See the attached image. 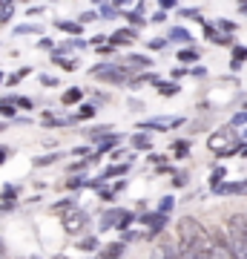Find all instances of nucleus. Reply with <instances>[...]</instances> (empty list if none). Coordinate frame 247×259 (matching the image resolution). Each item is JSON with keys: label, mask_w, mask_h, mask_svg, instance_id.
Here are the masks:
<instances>
[{"label": "nucleus", "mask_w": 247, "mask_h": 259, "mask_svg": "<svg viewBox=\"0 0 247 259\" xmlns=\"http://www.w3.org/2000/svg\"><path fill=\"white\" fill-rule=\"evenodd\" d=\"M210 248H213V233L199 219L184 216L178 222V250H199L204 256H210Z\"/></svg>", "instance_id": "nucleus-1"}, {"label": "nucleus", "mask_w": 247, "mask_h": 259, "mask_svg": "<svg viewBox=\"0 0 247 259\" xmlns=\"http://www.w3.org/2000/svg\"><path fill=\"white\" fill-rule=\"evenodd\" d=\"M207 147H210L216 156H233V153H238V147H241V136H236L233 127H221L207 139Z\"/></svg>", "instance_id": "nucleus-2"}, {"label": "nucleus", "mask_w": 247, "mask_h": 259, "mask_svg": "<svg viewBox=\"0 0 247 259\" xmlns=\"http://www.w3.org/2000/svg\"><path fill=\"white\" fill-rule=\"evenodd\" d=\"M129 225H132V213L121 207H112L101 216V231H127Z\"/></svg>", "instance_id": "nucleus-3"}, {"label": "nucleus", "mask_w": 247, "mask_h": 259, "mask_svg": "<svg viewBox=\"0 0 247 259\" xmlns=\"http://www.w3.org/2000/svg\"><path fill=\"white\" fill-rule=\"evenodd\" d=\"M92 75L95 78H101V81H110V83H124L127 81V69L124 66H112V64H98L95 69H92Z\"/></svg>", "instance_id": "nucleus-4"}, {"label": "nucleus", "mask_w": 247, "mask_h": 259, "mask_svg": "<svg viewBox=\"0 0 247 259\" xmlns=\"http://www.w3.org/2000/svg\"><path fill=\"white\" fill-rule=\"evenodd\" d=\"M61 222H64V231L66 233H81L83 228L89 225V216H86L81 207H75V210H69V213L61 216Z\"/></svg>", "instance_id": "nucleus-5"}, {"label": "nucleus", "mask_w": 247, "mask_h": 259, "mask_svg": "<svg viewBox=\"0 0 247 259\" xmlns=\"http://www.w3.org/2000/svg\"><path fill=\"white\" fill-rule=\"evenodd\" d=\"M210 233H213V248H210V256L207 259H236L233 250H230V245H227L224 231H210Z\"/></svg>", "instance_id": "nucleus-6"}, {"label": "nucleus", "mask_w": 247, "mask_h": 259, "mask_svg": "<svg viewBox=\"0 0 247 259\" xmlns=\"http://www.w3.org/2000/svg\"><path fill=\"white\" fill-rule=\"evenodd\" d=\"M141 222L150 225V233H161L164 231V225H167V216H161V213H144Z\"/></svg>", "instance_id": "nucleus-7"}, {"label": "nucleus", "mask_w": 247, "mask_h": 259, "mask_svg": "<svg viewBox=\"0 0 247 259\" xmlns=\"http://www.w3.org/2000/svg\"><path fill=\"white\" fill-rule=\"evenodd\" d=\"M213 193H219V196H227V193L247 196V179H244V182H233V185H219V187H213Z\"/></svg>", "instance_id": "nucleus-8"}, {"label": "nucleus", "mask_w": 247, "mask_h": 259, "mask_svg": "<svg viewBox=\"0 0 247 259\" xmlns=\"http://www.w3.org/2000/svg\"><path fill=\"white\" fill-rule=\"evenodd\" d=\"M178 124H181V118H150L141 127L144 130H170V127H178Z\"/></svg>", "instance_id": "nucleus-9"}, {"label": "nucleus", "mask_w": 247, "mask_h": 259, "mask_svg": "<svg viewBox=\"0 0 247 259\" xmlns=\"http://www.w3.org/2000/svg\"><path fill=\"white\" fill-rule=\"evenodd\" d=\"M146 66H153V61H150L146 55H129L124 69H127V72H141V69H146Z\"/></svg>", "instance_id": "nucleus-10"}, {"label": "nucleus", "mask_w": 247, "mask_h": 259, "mask_svg": "<svg viewBox=\"0 0 247 259\" xmlns=\"http://www.w3.org/2000/svg\"><path fill=\"white\" fill-rule=\"evenodd\" d=\"M135 37H138L135 29H118V32H112L110 44H112V47H115V44H132Z\"/></svg>", "instance_id": "nucleus-11"}, {"label": "nucleus", "mask_w": 247, "mask_h": 259, "mask_svg": "<svg viewBox=\"0 0 247 259\" xmlns=\"http://www.w3.org/2000/svg\"><path fill=\"white\" fill-rule=\"evenodd\" d=\"M121 256H124V242H110L101 250V259H121Z\"/></svg>", "instance_id": "nucleus-12"}, {"label": "nucleus", "mask_w": 247, "mask_h": 259, "mask_svg": "<svg viewBox=\"0 0 247 259\" xmlns=\"http://www.w3.org/2000/svg\"><path fill=\"white\" fill-rule=\"evenodd\" d=\"M83 98V90L81 87H69L64 95H61V101H64V107H72V104H78Z\"/></svg>", "instance_id": "nucleus-13"}, {"label": "nucleus", "mask_w": 247, "mask_h": 259, "mask_svg": "<svg viewBox=\"0 0 247 259\" xmlns=\"http://www.w3.org/2000/svg\"><path fill=\"white\" fill-rule=\"evenodd\" d=\"M150 259H178V250H175L173 245H158Z\"/></svg>", "instance_id": "nucleus-14"}, {"label": "nucleus", "mask_w": 247, "mask_h": 259, "mask_svg": "<svg viewBox=\"0 0 247 259\" xmlns=\"http://www.w3.org/2000/svg\"><path fill=\"white\" fill-rule=\"evenodd\" d=\"M156 87H158V93L164 95V98H173V95H178V90H181V87L173 83V81H158Z\"/></svg>", "instance_id": "nucleus-15"}, {"label": "nucleus", "mask_w": 247, "mask_h": 259, "mask_svg": "<svg viewBox=\"0 0 247 259\" xmlns=\"http://www.w3.org/2000/svg\"><path fill=\"white\" fill-rule=\"evenodd\" d=\"M129 170V164H110L107 170H104V176H101V182H107V179H112V176H124Z\"/></svg>", "instance_id": "nucleus-16"}, {"label": "nucleus", "mask_w": 247, "mask_h": 259, "mask_svg": "<svg viewBox=\"0 0 247 259\" xmlns=\"http://www.w3.org/2000/svg\"><path fill=\"white\" fill-rule=\"evenodd\" d=\"M170 40H181V44H192V35L187 32V29L175 26V29H170Z\"/></svg>", "instance_id": "nucleus-17"}, {"label": "nucleus", "mask_w": 247, "mask_h": 259, "mask_svg": "<svg viewBox=\"0 0 247 259\" xmlns=\"http://www.w3.org/2000/svg\"><path fill=\"white\" fill-rule=\"evenodd\" d=\"M132 147L135 150H150L153 147V139H150L146 133H138V136H132Z\"/></svg>", "instance_id": "nucleus-18"}, {"label": "nucleus", "mask_w": 247, "mask_h": 259, "mask_svg": "<svg viewBox=\"0 0 247 259\" xmlns=\"http://www.w3.org/2000/svg\"><path fill=\"white\" fill-rule=\"evenodd\" d=\"M95 144H98V150H101V153H107V150H112L115 144H118V136H107V139L101 136V139L95 141Z\"/></svg>", "instance_id": "nucleus-19"}, {"label": "nucleus", "mask_w": 247, "mask_h": 259, "mask_svg": "<svg viewBox=\"0 0 247 259\" xmlns=\"http://www.w3.org/2000/svg\"><path fill=\"white\" fill-rule=\"evenodd\" d=\"M241 61H247V49L244 47H236V49H233V61H230V66H233V69H238V66H241Z\"/></svg>", "instance_id": "nucleus-20"}, {"label": "nucleus", "mask_w": 247, "mask_h": 259, "mask_svg": "<svg viewBox=\"0 0 247 259\" xmlns=\"http://www.w3.org/2000/svg\"><path fill=\"white\" fill-rule=\"evenodd\" d=\"M55 26L61 29V32H69V35H78V32H81V29H83L81 23H66V20H58Z\"/></svg>", "instance_id": "nucleus-21"}, {"label": "nucleus", "mask_w": 247, "mask_h": 259, "mask_svg": "<svg viewBox=\"0 0 247 259\" xmlns=\"http://www.w3.org/2000/svg\"><path fill=\"white\" fill-rule=\"evenodd\" d=\"M12 15H15V3H0V23L12 20Z\"/></svg>", "instance_id": "nucleus-22"}, {"label": "nucleus", "mask_w": 247, "mask_h": 259, "mask_svg": "<svg viewBox=\"0 0 247 259\" xmlns=\"http://www.w3.org/2000/svg\"><path fill=\"white\" fill-rule=\"evenodd\" d=\"M178 61H181V64H192V61H199V52H195V49H181V52H178Z\"/></svg>", "instance_id": "nucleus-23"}, {"label": "nucleus", "mask_w": 247, "mask_h": 259, "mask_svg": "<svg viewBox=\"0 0 247 259\" xmlns=\"http://www.w3.org/2000/svg\"><path fill=\"white\" fill-rule=\"evenodd\" d=\"M55 61L61 66H64L66 72H75V69H78V61H72V58H64V55H55Z\"/></svg>", "instance_id": "nucleus-24"}, {"label": "nucleus", "mask_w": 247, "mask_h": 259, "mask_svg": "<svg viewBox=\"0 0 247 259\" xmlns=\"http://www.w3.org/2000/svg\"><path fill=\"white\" fill-rule=\"evenodd\" d=\"M95 115V107L92 104H83L81 110H78V115H75V121H86V118H92Z\"/></svg>", "instance_id": "nucleus-25"}, {"label": "nucleus", "mask_w": 247, "mask_h": 259, "mask_svg": "<svg viewBox=\"0 0 247 259\" xmlns=\"http://www.w3.org/2000/svg\"><path fill=\"white\" fill-rule=\"evenodd\" d=\"M173 204H175L173 196H164V199H161V204H158V213H161V216H167V213L173 210Z\"/></svg>", "instance_id": "nucleus-26"}, {"label": "nucleus", "mask_w": 247, "mask_h": 259, "mask_svg": "<svg viewBox=\"0 0 247 259\" xmlns=\"http://www.w3.org/2000/svg\"><path fill=\"white\" fill-rule=\"evenodd\" d=\"M224 176H227V170H224V167H216V170H213V176H210V185H213V187H219Z\"/></svg>", "instance_id": "nucleus-27"}, {"label": "nucleus", "mask_w": 247, "mask_h": 259, "mask_svg": "<svg viewBox=\"0 0 247 259\" xmlns=\"http://www.w3.org/2000/svg\"><path fill=\"white\" fill-rule=\"evenodd\" d=\"M238 124H247V110H241V112H236V115H233L230 127H238Z\"/></svg>", "instance_id": "nucleus-28"}, {"label": "nucleus", "mask_w": 247, "mask_h": 259, "mask_svg": "<svg viewBox=\"0 0 247 259\" xmlns=\"http://www.w3.org/2000/svg\"><path fill=\"white\" fill-rule=\"evenodd\" d=\"M95 248H98V239H95V236H89V239L81 242V250H86V253H89V250H95Z\"/></svg>", "instance_id": "nucleus-29"}, {"label": "nucleus", "mask_w": 247, "mask_h": 259, "mask_svg": "<svg viewBox=\"0 0 247 259\" xmlns=\"http://www.w3.org/2000/svg\"><path fill=\"white\" fill-rule=\"evenodd\" d=\"M187 150H190V144H187V141H175L173 153H175V156H187Z\"/></svg>", "instance_id": "nucleus-30"}, {"label": "nucleus", "mask_w": 247, "mask_h": 259, "mask_svg": "<svg viewBox=\"0 0 247 259\" xmlns=\"http://www.w3.org/2000/svg\"><path fill=\"white\" fill-rule=\"evenodd\" d=\"M55 158H61V156H40V158H35V167H46V164H52Z\"/></svg>", "instance_id": "nucleus-31"}, {"label": "nucleus", "mask_w": 247, "mask_h": 259, "mask_svg": "<svg viewBox=\"0 0 247 259\" xmlns=\"http://www.w3.org/2000/svg\"><path fill=\"white\" fill-rule=\"evenodd\" d=\"M0 115H3V118H15V110H12V104H0Z\"/></svg>", "instance_id": "nucleus-32"}, {"label": "nucleus", "mask_w": 247, "mask_h": 259, "mask_svg": "<svg viewBox=\"0 0 247 259\" xmlns=\"http://www.w3.org/2000/svg\"><path fill=\"white\" fill-rule=\"evenodd\" d=\"M146 47H150V49H164V47H167V40H164V37H153Z\"/></svg>", "instance_id": "nucleus-33"}, {"label": "nucleus", "mask_w": 247, "mask_h": 259, "mask_svg": "<svg viewBox=\"0 0 247 259\" xmlns=\"http://www.w3.org/2000/svg\"><path fill=\"white\" fill-rule=\"evenodd\" d=\"M127 20L132 23V26H144V23H146V20L141 18V15H135V12H132V15H127Z\"/></svg>", "instance_id": "nucleus-34"}, {"label": "nucleus", "mask_w": 247, "mask_h": 259, "mask_svg": "<svg viewBox=\"0 0 247 259\" xmlns=\"http://www.w3.org/2000/svg\"><path fill=\"white\" fill-rule=\"evenodd\" d=\"M78 20H81V26H83V23H92V20H98V15H95V12H83Z\"/></svg>", "instance_id": "nucleus-35"}, {"label": "nucleus", "mask_w": 247, "mask_h": 259, "mask_svg": "<svg viewBox=\"0 0 247 259\" xmlns=\"http://www.w3.org/2000/svg\"><path fill=\"white\" fill-rule=\"evenodd\" d=\"M12 104H18V107H23V110H32V101L29 98H9Z\"/></svg>", "instance_id": "nucleus-36"}, {"label": "nucleus", "mask_w": 247, "mask_h": 259, "mask_svg": "<svg viewBox=\"0 0 247 259\" xmlns=\"http://www.w3.org/2000/svg\"><path fill=\"white\" fill-rule=\"evenodd\" d=\"M216 26L224 29V32H233V29H236V23H230V20H216Z\"/></svg>", "instance_id": "nucleus-37"}, {"label": "nucleus", "mask_w": 247, "mask_h": 259, "mask_svg": "<svg viewBox=\"0 0 247 259\" xmlns=\"http://www.w3.org/2000/svg\"><path fill=\"white\" fill-rule=\"evenodd\" d=\"M175 187H184L187 185V173H175V182H173Z\"/></svg>", "instance_id": "nucleus-38"}, {"label": "nucleus", "mask_w": 247, "mask_h": 259, "mask_svg": "<svg viewBox=\"0 0 247 259\" xmlns=\"http://www.w3.org/2000/svg\"><path fill=\"white\" fill-rule=\"evenodd\" d=\"M15 32H18V35H29V32H37V26H29L26 23V26H18Z\"/></svg>", "instance_id": "nucleus-39"}, {"label": "nucleus", "mask_w": 247, "mask_h": 259, "mask_svg": "<svg viewBox=\"0 0 247 259\" xmlns=\"http://www.w3.org/2000/svg\"><path fill=\"white\" fill-rule=\"evenodd\" d=\"M40 83H46V87H55V78H52V75H40Z\"/></svg>", "instance_id": "nucleus-40"}, {"label": "nucleus", "mask_w": 247, "mask_h": 259, "mask_svg": "<svg viewBox=\"0 0 247 259\" xmlns=\"http://www.w3.org/2000/svg\"><path fill=\"white\" fill-rule=\"evenodd\" d=\"M112 12H115V6H110V3H104V6H101V15H104V18H110Z\"/></svg>", "instance_id": "nucleus-41"}, {"label": "nucleus", "mask_w": 247, "mask_h": 259, "mask_svg": "<svg viewBox=\"0 0 247 259\" xmlns=\"http://www.w3.org/2000/svg\"><path fill=\"white\" fill-rule=\"evenodd\" d=\"M6 156H9V150H6V147H0V164L6 161Z\"/></svg>", "instance_id": "nucleus-42"}, {"label": "nucleus", "mask_w": 247, "mask_h": 259, "mask_svg": "<svg viewBox=\"0 0 247 259\" xmlns=\"http://www.w3.org/2000/svg\"><path fill=\"white\" fill-rule=\"evenodd\" d=\"M238 9H241V12H244V15H247V3H241V6H238Z\"/></svg>", "instance_id": "nucleus-43"}, {"label": "nucleus", "mask_w": 247, "mask_h": 259, "mask_svg": "<svg viewBox=\"0 0 247 259\" xmlns=\"http://www.w3.org/2000/svg\"><path fill=\"white\" fill-rule=\"evenodd\" d=\"M0 83H3V75H0Z\"/></svg>", "instance_id": "nucleus-44"}, {"label": "nucleus", "mask_w": 247, "mask_h": 259, "mask_svg": "<svg viewBox=\"0 0 247 259\" xmlns=\"http://www.w3.org/2000/svg\"><path fill=\"white\" fill-rule=\"evenodd\" d=\"M0 130H3V124H0Z\"/></svg>", "instance_id": "nucleus-45"}]
</instances>
